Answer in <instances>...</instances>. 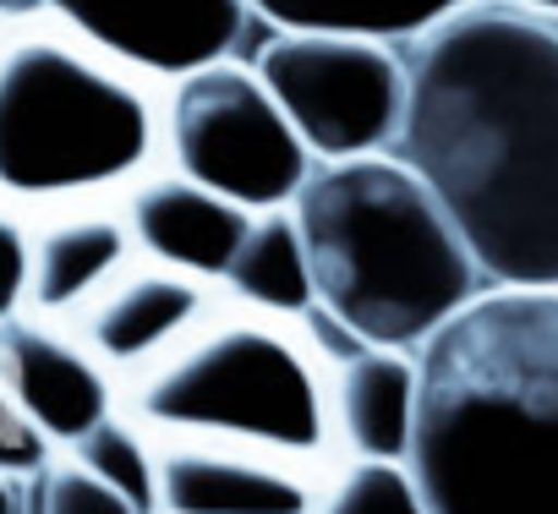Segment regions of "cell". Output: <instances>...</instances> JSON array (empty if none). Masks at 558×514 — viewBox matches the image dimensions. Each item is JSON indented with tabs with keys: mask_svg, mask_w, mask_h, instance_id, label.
Instances as JSON below:
<instances>
[{
	"mask_svg": "<svg viewBox=\"0 0 558 514\" xmlns=\"http://www.w3.org/2000/svg\"><path fill=\"white\" fill-rule=\"evenodd\" d=\"M395 154L433 186L487 285L558 291V17L465 0L405 39Z\"/></svg>",
	"mask_w": 558,
	"mask_h": 514,
	"instance_id": "1",
	"label": "cell"
},
{
	"mask_svg": "<svg viewBox=\"0 0 558 514\" xmlns=\"http://www.w3.org/2000/svg\"><path fill=\"white\" fill-rule=\"evenodd\" d=\"M405 454L433 514H558V291L482 285L422 351Z\"/></svg>",
	"mask_w": 558,
	"mask_h": 514,
	"instance_id": "2",
	"label": "cell"
},
{
	"mask_svg": "<svg viewBox=\"0 0 558 514\" xmlns=\"http://www.w3.org/2000/svg\"><path fill=\"white\" fill-rule=\"evenodd\" d=\"M291 213L318 313L356 345L422 351L487 285L433 186L395 148L313 164Z\"/></svg>",
	"mask_w": 558,
	"mask_h": 514,
	"instance_id": "3",
	"label": "cell"
},
{
	"mask_svg": "<svg viewBox=\"0 0 558 514\" xmlns=\"http://www.w3.org/2000/svg\"><path fill=\"white\" fill-rule=\"evenodd\" d=\"M165 164V83L88 45L56 12L0 17V203H110Z\"/></svg>",
	"mask_w": 558,
	"mask_h": 514,
	"instance_id": "4",
	"label": "cell"
},
{
	"mask_svg": "<svg viewBox=\"0 0 558 514\" xmlns=\"http://www.w3.org/2000/svg\"><path fill=\"white\" fill-rule=\"evenodd\" d=\"M121 411L154 438H214L335 470L329 356L307 318L219 296L159 362L121 383Z\"/></svg>",
	"mask_w": 558,
	"mask_h": 514,
	"instance_id": "5",
	"label": "cell"
},
{
	"mask_svg": "<svg viewBox=\"0 0 558 514\" xmlns=\"http://www.w3.org/2000/svg\"><path fill=\"white\" fill-rule=\"evenodd\" d=\"M165 164L263 213L291 208L318 159L257 77L252 56H225L165 83Z\"/></svg>",
	"mask_w": 558,
	"mask_h": 514,
	"instance_id": "6",
	"label": "cell"
},
{
	"mask_svg": "<svg viewBox=\"0 0 558 514\" xmlns=\"http://www.w3.org/2000/svg\"><path fill=\"white\" fill-rule=\"evenodd\" d=\"M307 154H389L405 121V45L335 28H263L246 50Z\"/></svg>",
	"mask_w": 558,
	"mask_h": 514,
	"instance_id": "7",
	"label": "cell"
},
{
	"mask_svg": "<svg viewBox=\"0 0 558 514\" xmlns=\"http://www.w3.org/2000/svg\"><path fill=\"white\" fill-rule=\"evenodd\" d=\"M39 7L154 83H175L208 61L246 56L257 28L246 0H39Z\"/></svg>",
	"mask_w": 558,
	"mask_h": 514,
	"instance_id": "8",
	"label": "cell"
},
{
	"mask_svg": "<svg viewBox=\"0 0 558 514\" xmlns=\"http://www.w3.org/2000/svg\"><path fill=\"white\" fill-rule=\"evenodd\" d=\"M154 514H313L324 465L214 438H154Z\"/></svg>",
	"mask_w": 558,
	"mask_h": 514,
	"instance_id": "9",
	"label": "cell"
},
{
	"mask_svg": "<svg viewBox=\"0 0 558 514\" xmlns=\"http://www.w3.org/2000/svg\"><path fill=\"white\" fill-rule=\"evenodd\" d=\"M0 383L45 427L56 449H72L121 405L116 372L83 345V334L34 313L0 323Z\"/></svg>",
	"mask_w": 558,
	"mask_h": 514,
	"instance_id": "10",
	"label": "cell"
},
{
	"mask_svg": "<svg viewBox=\"0 0 558 514\" xmlns=\"http://www.w3.org/2000/svg\"><path fill=\"white\" fill-rule=\"evenodd\" d=\"M214 302H219V285L181 274L170 264H154V257H132V264L72 318V329L116 372V383H126L148 362H159Z\"/></svg>",
	"mask_w": 558,
	"mask_h": 514,
	"instance_id": "11",
	"label": "cell"
},
{
	"mask_svg": "<svg viewBox=\"0 0 558 514\" xmlns=\"http://www.w3.org/2000/svg\"><path fill=\"white\" fill-rule=\"evenodd\" d=\"M121 213H126L137 257L170 264V269L197 274L208 285L225 280L230 257L252 224V208L219 197L214 186H203L170 164H154L148 175H137L121 192Z\"/></svg>",
	"mask_w": 558,
	"mask_h": 514,
	"instance_id": "12",
	"label": "cell"
},
{
	"mask_svg": "<svg viewBox=\"0 0 558 514\" xmlns=\"http://www.w3.org/2000/svg\"><path fill=\"white\" fill-rule=\"evenodd\" d=\"M137 257L121 197L77 203L56 213H34V252H28V307L34 318L72 323L126 264Z\"/></svg>",
	"mask_w": 558,
	"mask_h": 514,
	"instance_id": "13",
	"label": "cell"
},
{
	"mask_svg": "<svg viewBox=\"0 0 558 514\" xmlns=\"http://www.w3.org/2000/svg\"><path fill=\"white\" fill-rule=\"evenodd\" d=\"M422 367L416 351L356 345L329 362V421L340 460H405L416 443Z\"/></svg>",
	"mask_w": 558,
	"mask_h": 514,
	"instance_id": "14",
	"label": "cell"
},
{
	"mask_svg": "<svg viewBox=\"0 0 558 514\" xmlns=\"http://www.w3.org/2000/svg\"><path fill=\"white\" fill-rule=\"evenodd\" d=\"M219 296L241 307H263L279 318H313L318 291H313V264H307V241L291 208H263L252 213L230 269L219 280Z\"/></svg>",
	"mask_w": 558,
	"mask_h": 514,
	"instance_id": "15",
	"label": "cell"
},
{
	"mask_svg": "<svg viewBox=\"0 0 558 514\" xmlns=\"http://www.w3.org/2000/svg\"><path fill=\"white\" fill-rule=\"evenodd\" d=\"M246 7L263 28H335L405 45L465 0H246Z\"/></svg>",
	"mask_w": 558,
	"mask_h": 514,
	"instance_id": "16",
	"label": "cell"
},
{
	"mask_svg": "<svg viewBox=\"0 0 558 514\" xmlns=\"http://www.w3.org/2000/svg\"><path fill=\"white\" fill-rule=\"evenodd\" d=\"M61 454H72V460H77L83 470H94L105 487H116V492L132 498L143 514H154V470H159L154 432L137 427L121 405H116L99 427H88L72 449H61Z\"/></svg>",
	"mask_w": 558,
	"mask_h": 514,
	"instance_id": "17",
	"label": "cell"
},
{
	"mask_svg": "<svg viewBox=\"0 0 558 514\" xmlns=\"http://www.w3.org/2000/svg\"><path fill=\"white\" fill-rule=\"evenodd\" d=\"M313 514H433L405 460H340Z\"/></svg>",
	"mask_w": 558,
	"mask_h": 514,
	"instance_id": "18",
	"label": "cell"
},
{
	"mask_svg": "<svg viewBox=\"0 0 558 514\" xmlns=\"http://www.w3.org/2000/svg\"><path fill=\"white\" fill-rule=\"evenodd\" d=\"M23 514H143L132 498L105 487L72 454H56L34 476H23Z\"/></svg>",
	"mask_w": 558,
	"mask_h": 514,
	"instance_id": "19",
	"label": "cell"
},
{
	"mask_svg": "<svg viewBox=\"0 0 558 514\" xmlns=\"http://www.w3.org/2000/svg\"><path fill=\"white\" fill-rule=\"evenodd\" d=\"M61 449L45 438V427L7 394V383H0V476H34L39 465H50Z\"/></svg>",
	"mask_w": 558,
	"mask_h": 514,
	"instance_id": "20",
	"label": "cell"
},
{
	"mask_svg": "<svg viewBox=\"0 0 558 514\" xmlns=\"http://www.w3.org/2000/svg\"><path fill=\"white\" fill-rule=\"evenodd\" d=\"M28 252H34V219L0 203V323L28 307Z\"/></svg>",
	"mask_w": 558,
	"mask_h": 514,
	"instance_id": "21",
	"label": "cell"
},
{
	"mask_svg": "<svg viewBox=\"0 0 558 514\" xmlns=\"http://www.w3.org/2000/svg\"><path fill=\"white\" fill-rule=\"evenodd\" d=\"M0 514H23V481L0 476Z\"/></svg>",
	"mask_w": 558,
	"mask_h": 514,
	"instance_id": "22",
	"label": "cell"
},
{
	"mask_svg": "<svg viewBox=\"0 0 558 514\" xmlns=\"http://www.w3.org/2000/svg\"><path fill=\"white\" fill-rule=\"evenodd\" d=\"M39 0H0V17H23V12H34Z\"/></svg>",
	"mask_w": 558,
	"mask_h": 514,
	"instance_id": "23",
	"label": "cell"
},
{
	"mask_svg": "<svg viewBox=\"0 0 558 514\" xmlns=\"http://www.w3.org/2000/svg\"><path fill=\"white\" fill-rule=\"evenodd\" d=\"M514 7H531V12H547V17H558V0H514Z\"/></svg>",
	"mask_w": 558,
	"mask_h": 514,
	"instance_id": "24",
	"label": "cell"
}]
</instances>
